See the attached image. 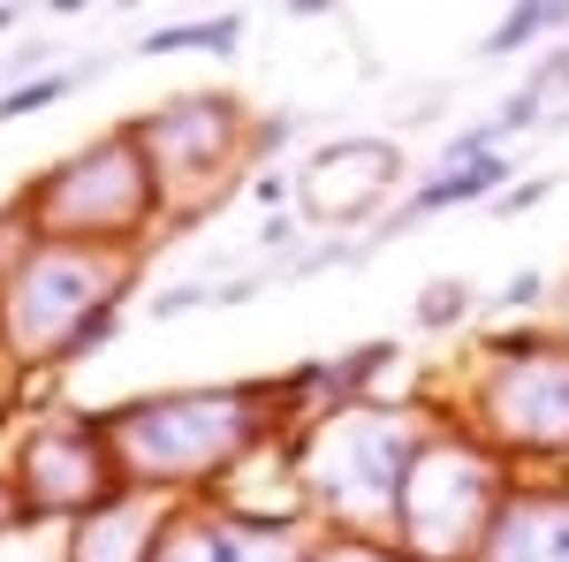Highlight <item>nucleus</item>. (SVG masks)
Listing matches in <instances>:
<instances>
[{
    "label": "nucleus",
    "instance_id": "nucleus-7",
    "mask_svg": "<svg viewBox=\"0 0 569 562\" xmlns=\"http://www.w3.org/2000/svg\"><path fill=\"white\" fill-rule=\"evenodd\" d=\"M152 562H311V548L281 517L236 510V502H206V510H176L168 517Z\"/></svg>",
    "mask_w": 569,
    "mask_h": 562
},
{
    "label": "nucleus",
    "instance_id": "nucleus-14",
    "mask_svg": "<svg viewBox=\"0 0 569 562\" xmlns=\"http://www.w3.org/2000/svg\"><path fill=\"white\" fill-rule=\"evenodd\" d=\"M463 282H433V289H426V297H418V327H456V319H463Z\"/></svg>",
    "mask_w": 569,
    "mask_h": 562
},
{
    "label": "nucleus",
    "instance_id": "nucleus-10",
    "mask_svg": "<svg viewBox=\"0 0 569 562\" xmlns=\"http://www.w3.org/2000/svg\"><path fill=\"white\" fill-rule=\"evenodd\" d=\"M562 31H569V0H525L509 23L486 31V53H517L531 39H562Z\"/></svg>",
    "mask_w": 569,
    "mask_h": 562
},
{
    "label": "nucleus",
    "instance_id": "nucleus-18",
    "mask_svg": "<svg viewBox=\"0 0 569 562\" xmlns=\"http://www.w3.org/2000/svg\"><path fill=\"white\" fill-rule=\"evenodd\" d=\"M289 145V122L273 115V122H259V137H251V160H266V152H281Z\"/></svg>",
    "mask_w": 569,
    "mask_h": 562
},
{
    "label": "nucleus",
    "instance_id": "nucleus-2",
    "mask_svg": "<svg viewBox=\"0 0 569 562\" xmlns=\"http://www.w3.org/2000/svg\"><path fill=\"white\" fill-rule=\"evenodd\" d=\"M259 441V411L243 388H206V395H152L114 418V464L137 486H190L213 479L228 456Z\"/></svg>",
    "mask_w": 569,
    "mask_h": 562
},
{
    "label": "nucleus",
    "instance_id": "nucleus-5",
    "mask_svg": "<svg viewBox=\"0 0 569 562\" xmlns=\"http://www.w3.org/2000/svg\"><path fill=\"white\" fill-rule=\"evenodd\" d=\"M39 214H53L61 228H91V236H130L152 206H130V198H160V168L144 160L137 130L122 122L114 137H99L91 152H77L69 168H53L39 183Z\"/></svg>",
    "mask_w": 569,
    "mask_h": 562
},
{
    "label": "nucleus",
    "instance_id": "nucleus-13",
    "mask_svg": "<svg viewBox=\"0 0 569 562\" xmlns=\"http://www.w3.org/2000/svg\"><path fill=\"white\" fill-rule=\"evenodd\" d=\"M114 327H122V297H114V304H99V312H91L84 327H77V335H69V343H61V365H69V357H91V349L107 343V335H114Z\"/></svg>",
    "mask_w": 569,
    "mask_h": 562
},
{
    "label": "nucleus",
    "instance_id": "nucleus-19",
    "mask_svg": "<svg viewBox=\"0 0 569 562\" xmlns=\"http://www.w3.org/2000/svg\"><path fill=\"white\" fill-rule=\"evenodd\" d=\"M531 297H539V274H517V282L501 289V304H531Z\"/></svg>",
    "mask_w": 569,
    "mask_h": 562
},
{
    "label": "nucleus",
    "instance_id": "nucleus-16",
    "mask_svg": "<svg viewBox=\"0 0 569 562\" xmlns=\"http://www.w3.org/2000/svg\"><path fill=\"white\" fill-rule=\"evenodd\" d=\"M531 91L547 99V91H569V46H547V69L531 77Z\"/></svg>",
    "mask_w": 569,
    "mask_h": 562
},
{
    "label": "nucleus",
    "instance_id": "nucleus-11",
    "mask_svg": "<svg viewBox=\"0 0 569 562\" xmlns=\"http://www.w3.org/2000/svg\"><path fill=\"white\" fill-rule=\"evenodd\" d=\"M243 39V23L236 16H213V23H160V31H144V53H176V46H190V53H228V46Z\"/></svg>",
    "mask_w": 569,
    "mask_h": 562
},
{
    "label": "nucleus",
    "instance_id": "nucleus-20",
    "mask_svg": "<svg viewBox=\"0 0 569 562\" xmlns=\"http://www.w3.org/2000/svg\"><path fill=\"white\" fill-rule=\"evenodd\" d=\"M16 517H23V502H16V486H0V540L16 532Z\"/></svg>",
    "mask_w": 569,
    "mask_h": 562
},
{
    "label": "nucleus",
    "instance_id": "nucleus-3",
    "mask_svg": "<svg viewBox=\"0 0 569 562\" xmlns=\"http://www.w3.org/2000/svg\"><path fill=\"white\" fill-rule=\"evenodd\" d=\"M418 448H426V433L410 426L402 411H372V403L335 411V418L305 441V494L335 524L395 517V502H402V486H410Z\"/></svg>",
    "mask_w": 569,
    "mask_h": 562
},
{
    "label": "nucleus",
    "instance_id": "nucleus-9",
    "mask_svg": "<svg viewBox=\"0 0 569 562\" xmlns=\"http://www.w3.org/2000/svg\"><path fill=\"white\" fill-rule=\"evenodd\" d=\"M176 517L168 494H130V502H107L77 524L69 540V562H152L160 555V532Z\"/></svg>",
    "mask_w": 569,
    "mask_h": 562
},
{
    "label": "nucleus",
    "instance_id": "nucleus-6",
    "mask_svg": "<svg viewBox=\"0 0 569 562\" xmlns=\"http://www.w3.org/2000/svg\"><path fill=\"white\" fill-rule=\"evenodd\" d=\"M114 479H122L114 441H99L91 426H39L23 441V456H16V494H23V510H39V517H77L84 524L91 510L122 502Z\"/></svg>",
    "mask_w": 569,
    "mask_h": 562
},
{
    "label": "nucleus",
    "instance_id": "nucleus-8",
    "mask_svg": "<svg viewBox=\"0 0 569 562\" xmlns=\"http://www.w3.org/2000/svg\"><path fill=\"white\" fill-rule=\"evenodd\" d=\"M479 562H569V486H509Z\"/></svg>",
    "mask_w": 569,
    "mask_h": 562
},
{
    "label": "nucleus",
    "instance_id": "nucleus-17",
    "mask_svg": "<svg viewBox=\"0 0 569 562\" xmlns=\"http://www.w3.org/2000/svg\"><path fill=\"white\" fill-rule=\"evenodd\" d=\"M547 190H555V183H517L509 198H493V214H525V206H539Z\"/></svg>",
    "mask_w": 569,
    "mask_h": 562
},
{
    "label": "nucleus",
    "instance_id": "nucleus-12",
    "mask_svg": "<svg viewBox=\"0 0 569 562\" xmlns=\"http://www.w3.org/2000/svg\"><path fill=\"white\" fill-rule=\"evenodd\" d=\"M91 85V69H53V77H39V85H23V91H0V122L8 115H39V107H53V99H69V91H84Z\"/></svg>",
    "mask_w": 569,
    "mask_h": 562
},
{
    "label": "nucleus",
    "instance_id": "nucleus-22",
    "mask_svg": "<svg viewBox=\"0 0 569 562\" xmlns=\"http://www.w3.org/2000/svg\"><path fill=\"white\" fill-rule=\"evenodd\" d=\"M8 23H16V8H0V31H8Z\"/></svg>",
    "mask_w": 569,
    "mask_h": 562
},
{
    "label": "nucleus",
    "instance_id": "nucleus-15",
    "mask_svg": "<svg viewBox=\"0 0 569 562\" xmlns=\"http://www.w3.org/2000/svg\"><path fill=\"white\" fill-rule=\"evenodd\" d=\"M311 562H410L402 548H372V540H342V548H311Z\"/></svg>",
    "mask_w": 569,
    "mask_h": 562
},
{
    "label": "nucleus",
    "instance_id": "nucleus-4",
    "mask_svg": "<svg viewBox=\"0 0 569 562\" xmlns=\"http://www.w3.org/2000/svg\"><path fill=\"white\" fill-rule=\"evenodd\" d=\"M486 357L501 365L486 381V426L509 448H569V349L555 335H501Z\"/></svg>",
    "mask_w": 569,
    "mask_h": 562
},
{
    "label": "nucleus",
    "instance_id": "nucleus-1",
    "mask_svg": "<svg viewBox=\"0 0 569 562\" xmlns=\"http://www.w3.org/2000/svg\"><path fill=\"white\" fill-rule=\"evenodd\" d=\"M509 486H501V456L479 433H433L410 464V486L395 502L402 524V555L410 562H471L486 548V532L501 517Z\"/></svg>",
    "mask_w": 569,
    "mask_h": 562
},
{
    "label": "nucleus",
    "instance_id": "nucleus-21",
    "mask_svg": "<svg viewBox=\"0 0 569 562\" xmlns=\"http://www.w3.org/2000/svg\"><path fill=\"white\" fill-rule=\"evenodd\" d=\"M562 335H569V289H562Z\"/></svg>",
    "mask_w": 569,
    "mask_h": 562
}]
</instances>
